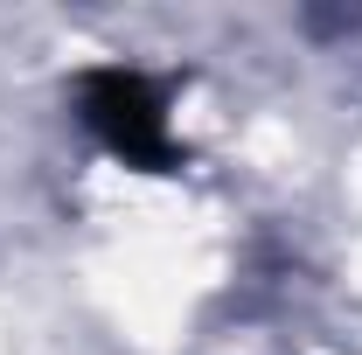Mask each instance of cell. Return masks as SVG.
<instances>
[{
    "instance_id": "cell-1",
    "label": "cell",
    "mask_w": 362,
    "mask_h": 355,
    "mask_svg": "<svg viewBox=\"0 0 362 355\" xmlns=\"http://www.w3.org/2000/svg\"><path fill=\"white\" fill-rule=\"evenodd\" d=\"M84 126L126 168H175V139H168V105H160V91L146 84L139 70L126 63H105V70H90L84 77Z\"/></svg>"
}]
</instances>
